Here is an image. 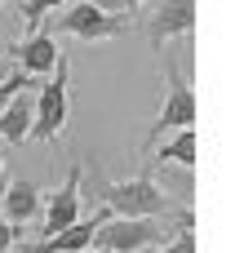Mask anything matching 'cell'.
Listing matches in <instances>:
<instances>
[{
  "mask_svg": "<svg viewBox=\"0 0 244 253\" xmlns=\"http://www.w3.org/2000/svg\"><path fill=\"white\" fill-rule=\"evenodd\" d=\"M164 245V222L156 218H111L93 231V249L102 253H138Z\"/></svg>",
  "mask_w": 244,
  "mask_h": 253,
  "instance_id": "3957f363",
  "label": "cell"
},
{
  "mask_svg": "<svg viewBox=\"0 0 244 253\" xmlns=\"http://www.w3.org/2000/svg\"><path fill=\"white\" fill-rule=\"evenodd\" d=\"M36 213H40V187L36 182H9L0 196V218L9 227H18V222H31Z\"/></svg>",
  "mask_w": 244,
  "mask_h": 253,
  "instance_id": "30bf717a",
  "label": "cell"
},
{
  "mask_svg": "<svg viewBox=\"0 0 244 253\" xmlns=\"http://www.w3.org/2000/svg\"><path fill=\"white\" fill-rule=\"evenodd\" d=\"M31 120H36V93H31V84H27L22 93H13V98L0 107V138L13 142V147H22V142L31 138Z\"/></svg>",
  "mask_w": 244,
  "mask_h": 253,
  "instance_id": "9c48e42d",
  "label": "cell"
},
{
  "mask_svg": "<svg viewBox=\"0 0 244 253\" xmlns=\"http://www.w3.org/2000/svg\"><path fill=\"white\" fill-rule=\"evenodd\" d=\"M102 205L116 218H160L169 213V196L151 182V178H120L102 187Z\"/></svg>",
  "mask_w": 244,
  "mask_h": 253,
  "instance_id": "7a4b0ae2",
  "label": "cell"
},
{
  "mask_svg": "<svg viewBox=\"0 0 244 253\" xmlns=\"http://www.w3.org/2000/svg\"><path fill=\"white\" fill-rule=\"evenodd\" d=\"M164 80H169V93H164L160 116H156L151 133H147V147H156V142H160L164 133H173V129H191V125H196V93H191L187 76H182L173 62H164Z\"/></svg>",
  "mask_w": 244,
  "mask_h": 253,
  "instance_id": "277c9868",
  "label": "cell"
},
{
  "mask_svg": "<svg viewBox=\"0 0 244 253\" xmlns=\"http://www.w3.org/2000/svg\"><path fill=\"white\" fill-rule=\"evenodd\" d=\"M107 4H111V13H116V9H124V4L133 9V4H147V0H107ZM107 4H102V9H107Z\"/></svg>",
  "mask_w": 244,
  "mask_h": 253,
  "instance_id": "e0dca14e",
  "label": "cell"
},
{
  "mask_svg": "<svg viewBox=\"0 0 244 253\" xmlns=\"http://www.w3.org/2000/svg\"><path fill=\"white\" fill-rule=\"evenodd\" d=\"M160 253H196V231H191V227H182V231H178V236H173Z\"/></svg>",
  "mask_w": 244,
  "mask_h": 253,
  "instance_id": "5bb4252c",
  "label": "cell"
},
{
  "mask_svg": "<svg viewBox=\"0 0 244 253\" xmlns=\"http://www.w3.org/2000/svg\"><path fill=\"white\" fill-rule=\"evenodd\" d=\"M62 0H22V9H18V18L27 22V27H40V18L49 13V9H58Z\"/></svg>",
  "mask_w": 244,
  "mask_h": 253,
  "instance_id": "4fadbf2b",
  "label": "cell"
},
{
  "mask_svg": "<svg viewBox=\"0 0 244 253\" xmlns=\"http://www.w3.org/2000/svg\"><path fill=\"white\" fill-rule=\"evenodd\" d=\"M138 253H160V249H138Z\"/></svg>",
  "mask_w": 244,
  "mask_h": 253,
  "instance_id": "ffe728a7",
  "label": "cell"
},
{
  "mask_svg": "<svg viewBox=\"0 0 244 253\" xmlns=\"http://www.w3.org/2000/svg\"><path fill=\"white\" fill-rule=\"evenodd\" d=\"M80 165H71L67 169V178H62V187L53 191V200H49V209H44V240L49 236H58L62 227H71V222H80Z\"/></svg>",
  "mask_w": 244,
  "mask_h": 253,
  "instance_id": "52a82bcc",
  "label": "cell"
},
{
  "mask_svg": "<svg viewBox=\"0 0 244 253\" xmlns=\"http://www.w3.org/2000/svg\"><path fill=\"white\" fill-rule=\"evenodd\" d=\"M196 27V0H156V9L147 13V40L156 49H164L178 36H191Z\"/></svg>",
  "mask_w": 244,
  "mask_h": 253,
  "instance_id": "8992f818",
  "label": "cell"
},
{
  "mask_svg": "<svg viewBox=\"0 0 244 253\" xmlns=\"http://www.w3.org/2000/svg\"><path fill=\"white\" fill-rule=\"evenodd\" d=\"M53 62H58L53 36H31V40L18 49V71H27V76H49Z\"/></svg>",
  "mask_w": 244,
  "mask_h": 253,
  "instance_id": "8fae6325",
  "label": "cell"
},
{
  "mask_svg": "<svg viewBox=\"0 0 244 253\" xmlns=\"http://www.w3.org/2000/svg\"><path fill=\"white\" fill-rule=\"evenodd\" d=\"M124 18L120 13H111V9H102L98 0H80V4H71L62 18H58V31L62 36H76V40H116V36H124Z\"/></svg>",
  "mask_w": 244,
  "mask_h": 253,
  "instance_id": "5b68a950",
  "label": "cell"
},
{
  "mask_svg": "<svg viewBox=\"0 0 244 253\" xmlns=\"http://www.w3.org/2000/svg\"><path fill=\"white\" fill-rule=\"evenodd\" d=\"M27 84H31V80H22V71H9V76L0 80V107H4V102H9L13 93H22Z\"/></svg>",
  "mask_w": 244,
  "mask_h": 253,
  "instance_id": "9a60e30c",
  "label": "cell"
},
{
  "mask_svg": "<svg viewBox=\"0 0 244 253\" xmlns=\"http://www.w3.org/2000/svg\"><path fill=\"white\" fill-rule=\"evenodd\" d=\"M9 249H13V227L0 218V253H9Z\"/></svg>",
  "mask_w": 244,
  "mask_h": 253,
  "instance_id": "2e32d148",
  "label": "cell"
},
{
  "mask_svg": "<svg viewBox=\"0 0 244 253\" xmlns=\"http://www.w3.org/2000/svg\"><path fill=\"white\" fill-rule=\"evenodd\" d=\"M200 142H196V129H178V138L173 142H164V151H156L160 156V165H182L187 173L200 165V151H196Z\"/></svg>",
  "mask_w": 244,
  "mask_h": 253,
  "instance_id": "7c38bea8",
  "label": "cell"
},
{
  "mask_svg": "<svg viewBox=\"0 0 244 253\" xmlns=\"http://www.w3.org/2000/svg\"><path fill=\"white\" fill-rule=\"evenodd\" d=\"M0 4H4V0H0Z\"/></svg>",
  "mask_w": 244,
  "mask_h": 253,
  "instance_id": "7402d4cb",
  "label": "cell"
},
{
  "mask_svg": "<svg viewBox=\"0 0 244 253\" xmlns=\"http://www.w3.org/2000/svg\"><path fill=\"white\" fill-rule=\"evenodd\" d=\"M111 218H116V213L102 205V209H98L89 222H71V227H62L58 236L40 240V245H36L31 253H84V249H93V231H98L102 222H111Z\"/></svg>",
  "mask_w": 244,
  "mask_h": 253,
  "instance_id": "ba28073f",
  "label": "cell"
},
{
  "mask_svg": "<svg viewBox=\"0 0 244 253\" xmlns=\"http://www.w3.org/2000/svg\"><path fill=\"white\" fill-rule=\"evenodd\" d=\"M67 107H71V76H67V58L58 53V62H53V80H44L40 93H36L31 138H40V142H58V133L67 129Z\"/></svg>",
  "mask_w": 244,
  "mask_h": 253,
  "instance_id": "6da1fadb",
  "label": "cell"
},
{
  "mask_svg": "<svg viewBox=\"0 0 244 253\" xmlns=\"http://www.w3.org/2000/svg\"><path fill=\"white\" fill-rule=\"evenodd\" d=\"M0 178H4V156H0Z\"/></svg>",
  "mask_w": 244,
  "mask_h": 253,
  "instance_id": "d6986e66",
  "label": "cell"
},
{
  "mask_svg": "<svg viewBox=\"0 0 244 253\" xmlns=\"http://www.w3.org/2000/svg\"><path fill=\"white\" fill-rule=\"evenodd\" d=\"M9 71H13V67H9V62H0V80H4V76H9Z\"/></svg>",
  "mask_w": 244,
  "mask_h": 253,
  "instance_id": "ac0fdd59",
  "label": "cell"
},
{
  "mask_svg": "<svg viewBox=\"0 0 244 253\" xmlns=\"http://www.w3.org/2000/svg\"><path fill=\"white\" fill-rule=\"evenodd\" d=\"M84 253H102V249H84Z\"/></svg>",
  "mask_w": 244,
  "mask_h": 253,
  "instance_id": "44dd1931",
  "label": "cell"
}]
</instances>
